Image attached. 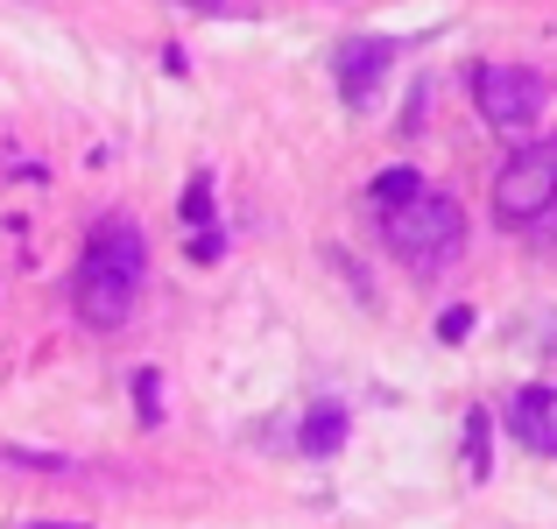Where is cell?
<instances>
[{"instance_id":"cell-1","label":"cell","mask_w":557,"mask_h":529,"mask_svg":"<svg viewBox=\"0 0 557 529\" xmlns=\"http://www.w3.org/2000/svg\"><path fill=\"white\" fill-rule=\"evenodd\" d=\"M381 241H388L417 275H437V269H451L459 247H466V212H459V198H445V190H417L409 205L381 212Z\"/></svg>"},{"instance_id":"cell-10","label":"cell","mask_w":557,"mask_h":529,"mask_svg":"<svg viewBox=\"0 0 557 529\" xmlns=\"http://www.w3.org/2000/svg\"><path fill=\"white\" fill-rule=\"evenodd\" d=\"M487 466H494V423H487V409H473L466 417V473L487 480Z\"/></svg>"},{"instance_id":"cell-17","label":"cell","mask_w":557,"mask_h":529,"mask_svg":"<svg viewBox=\"0 0 557 529\" xmlns=\"http://www.w3.org/2000/svg\"><path fill=\"white\" fill-rule=\"evenodd\" d=\"M28 529H85V522H28Z\"/></svg>"},{"instance_id":"cell-4","label":"cell","mask_w":557,"mask_h":529,"mask_svg":"<svg viewBox=\"0 0 557 529\" xmlns=\"http://www.w3.org/2000/svg\"><path fill=\"white\" fill-rule=\"evenodd\" d=\"M135 297H141V283H127L121 269L78 255V269H71V311H78L92 332H121L127 318H135Z\"/></svg>"},{"instance_id":"cell-3","label":"cell","mask_w":557,"mask_h":529,"mask_svg":"<svg viewBox=\"0 0 557 529\" xmlns=\"http://www.w3.org/2000/svg\"><path fill=\"white\" fill-rule=\"evenodd\" d=\"M544 99H550V85L536 78V71H522V64H480L473 71V107H480V121L502 127V135L536 127L544 121Z\"/></svg>"},{"instance_id":"cell-13","label":"cell","mask_w":557,"mask_h":529,"mask_svg":"<svg viewBox=\"0 0 557 529\" xmlns=\"http://www.w3.org/2000/svg\"><path fill=\"white\" fill-rule=\"evenodd\" d=\"M177 212H184V226H198V233L212 226V176H205V170L184 184V205H177Z\"/></svg>"},{"instance_id":"cell-9","label":"cell","mask_w":557,"mask_h":529,"mask_svg":"<svg viewBox=\"0 0 557 529\" xmlns=\"http://www.w3.org/2000/svg\"><path fill=\"white\" fill-rule=\"evenodd\" d=\"M417 190H431V184H423L409 163H395V170H381L374 184H368V205H374V212H395V205H409Z\"/></svg>"},{"instance_id":"cell-7","label":"cell","mask_w":557,"mask_h":529,"mask_svg":"<svg viewBox=\"0 0 557 529\" xmlns=\"http://www.w3.org/2000/svg\"><path fill=\"white\" fill-rule=\"evenodd\" d=\"M508 423H516V438L530 452H550L557 459V395L550 389H522L516 403H508Z\"/></svg>"},{"instance_id":"cell-2","label":"cell","mask_w":557,"mask_h":529,"mask_svg":"<svg viewBox=\"0 0 557 529\" xmlns=\"http://www.w3.org/2000/svg\"><path fill=\"white\" fill-rule=\"evenodd\" d=\"M557 205V142H522L494 176V212L502 226H536Z\"/></svg>"},{"instance_id":"cell-14","label":"cell","mask_w":557,"mask_h":529,"mask_svg":"<svg viewBox=\"0 0 557 529\" xmlns=\"http://www.w3.org/2000/svg\"><path fill=\"white\" fill-rule=\"evenodd\" d=\"M437 340L445 346H459V340H473V304H451L445 318H437Z\"/></svg>"},{"instance_id":"cell-5","label":"cell","mask_w":557,"mask_h":529,"mask_svg":"<svg viewBox=\"0 0 557 529\" xmlns=\"http://www.w3.org/2000/svg\"><path fill=\"white\" fill-rule=\"evenodd\" d=\"M388 64H395V36H346L339 42V93H346V107H374Z\"/></svg>"},{"instance_id":"cell-12","label":"cell","mask_w":557,"mask_h":529,"mask_svg":"<svg viewBox=\"0 0 557 529\" xmlns=\"http://www.w3.org/2000/svg\"><path fill=\"white\" fill-rule=\"evenodd\" d=\"M135 417L149 423H163V374H156V367H135Z\"/></svg>"},{"instance_id":"cell-8","label":"cell","mask_w":557,"mask_h":529,"mask_svg":"<svg viewBox=\"0 0 557 529\" xmlns=\"http://www.w3.org/2000/svg\"><path fill=\"white\" fill-rule=\"evenodd\" d=\"M346 431H354V417H346L339 403H318L311 417H304V431H297V452H311V459H332V452L346 445Z\"/></svg>"},{"instance_id":"cell-11","label":"cell","mask_w":557,"mask_h":529,"mask_svg":"<svg viewBox=\"0 0 557 529\" xmlns=\"http://www.w3.org/2000/svg\"><path fill=\"white\" fill-rule=\"evenodd\" d=\"M0 466H28V473H71L78 459H64V452H36V445H0Z\"/></svg>"},{"instance_id":"cell-16","label":"cell","mask_w":557,"mask_h":529,"mask_svg":"<svg viewBox=\"0 0 557 529\" xmlns=\"http://www.w3.org/2000/svg\"><path fill=\"white\" fill-rule=\"evenodd\" d=\"M536 233H550V247H557V205H550L544 219H536Z\"/></svg>"},{"instance_id":"cell-6","label":"cell","mask_w":557,"mask_h":529,"mask_svg":"<svg viewBox=\"0 0 557 529\" xmlns=\"http://www.w3.org/2000/svg\"><path fill=\"white\" fill-rule=\"evenodd\" d=\"M85 255L107 261V269H121L127 283H141V275H149V241H141V226H135V219H121V212H107V219L92 226Z\"/></svg>"},{"instance_id":"cell-15","label":"cell","mask_w":557,"mask_h":529,"mask_svg":"<svg viewBox=\"0 0 557 529\" xmlns=\"http://www.w3.org/2000/svg\"><path fill=\"white\" fill-rule=\"evenodd\" d=\"M219 255H226V233H219V226L190 233V261H219Z\"/></svg>"}]
</instances>
